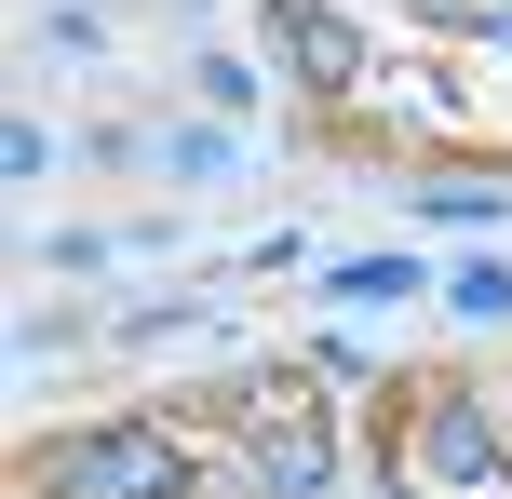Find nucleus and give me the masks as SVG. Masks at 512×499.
<instances>
[{
	"instance_id": "obj_1",
	"label": "nucleus",
	"mask_w": 512,
	"mask_h": 499,
	"mask_svg": "<svg viewBox=\"0 0 512 499\" xmlns=\"http://www.w3.org/2000/svg\"><path fill=\"white\" fill-rule=\"evenodd\" d=\"M189 459H203V432H176V419H95L27 459L14 499H189Z\"/></svg>"
},
{
	"instance_id": "obj_2",
	"label": "nucleus",
	"mask_w": 512,
	"mask_h": 499,
	"mask_svg": "<svg viewBox=\"0 0 512 499\" xmlns=\"http://www.w3.org/2000/svg\"><path fill=\"white\" fill-rule=\"evenodd\" d=\"M391 473H405L418 499H499L512 486V432H499V405L486 392H459V378H418L405 405H391Z\"/></svg>"
},
{
	"instance_id": "obj_3",
	"label": "nucleus",
	"mask_w": 512,
	"mask_h": 499,
	"mask_svg": "<svg viewBox=\"0 0 512 499\" xmlns=\"http://www.w3.org/2000/svg\"><path fill=\"white\" fill-rule=\"evenodd\" d=\"M81 149L122 162V176H149V189H243L256 176L243 122H108V135H81Z\"/></svg>"
},
{
	"instance_id": "obj_4",
	"label": "nucleus",
	"mask_w": 512,
	"mask_h": 499,
	"mask_svg": "<svg viewBox=\"0 0 512 499\" xmlns=\"http://www.w3.org/2000/svg\"><path fill=\"white\" fill-rule=\"evenodd\" d=\"M270 27H283V54H297L310 95H351V81H364V41H351L337 0H270Z\"/></svg>"
},
{
	"instance_id": "obj_5",
	"label": "nucleus",
	"mask_w": 512,
	"mask_h": 499,
	"mask_svg": "<svg viewBox=\"0 0 512 499\" xmlns=\"http://www.w3.org/2000/svg\"><path fill=\"white\" fill-rule=\"evenodd\" d=\"M256 446H270V486H283V499H324V486H337V419H324V405H270Z\"/></svg>"
},
{
	"instance_id": "obj_6",
	"label": "nucleus",
	"mask_w": 512,
	"mask_h": 499,
	"mask_svg": "<svg viewBox=\"0 0 512 499\" xmlns=\"http://www.w3.org/2000/svg\"><path fill=\"white\" fill-rule=\"evenodd\" d=\"M176 338H230V297H122L108 351H176Z\"/></svg>"
},
{
	"instance_id": "obj_7",
	"label": "nucleus",
	"mask_w": 512,
	"mask_h": 499,
	"mask_svg": "<svg viewBox=\"0 0 512 499\" xmlns=\"http://www.w3.org/2000/svg\"><path fill=\"white\" fill-rule=\"evenodd\" d=\"M27 54H41V68H108L122 27H108L95 0H41V14H27Z\"/></svg>"
},
{
	"instance_id": "obj_8",
	"label": "nucleus",
	"mask_w": 512,
	"mask_h": 499,
	"mask_svg": "<svg viewBox=\"0 0 512 499\" xmlns=\"http://www.w3.org/2000/svg\"><path fill=\"white\" fill-rule=\"evenodd\" d=\"M189 95H203L216 122H243V135H256V108H270V68H243L230 41H189Z\"/></svg>"
},
{
	"instance_id": "obj_9",
	"label": "nucleus",
	"mask_w": 512,
	"mask_h": 499,
	"mask_svg": "<svg viewBox=\"0 0 512 499\" xmlns=\"http://www.w3.org/2000/svg\"><path fill=\"white\" fill-rule=\"evenodd\" d=\"M499 216H512V176H432V189H418V230H445V243H486L499 230Z\"/></svg>"
},
{
	"instance_id": "obj_10",
	"label": "nucleus",
	"mask_w": 512,
	"mask_h": 499,
	"mask_svg": "<svg viewBox=\"0 0 512 499\" xmlns=\"http://www.w3.org/2000/svg\"><path fill=\"white\" fill-rule=\"evenodd\" d=\"M418 284H445V270H432V257H337V270H324L337 311H391V297H418Z\"/></svg>"
},
{
	"instance_id": "obj_11",
	"label": "nucleus",
	"mask_w": 512,
	"mask_h": 499,
	"mask_svg": "<svg viewBox=\"0 0 512 499\" xmlns=\"http://www.w3.org/2000/svg\"><path fill=\"white\" fill-rule=\"evenodd\" d=\"M445 311H459V324H512V257H486V243H472V257H445Z\"/></svg>"
},
{
	"instance_id": "obj_12",
	"label": "nucleus",
	"mask_w": 512,
	"mask_h": 499,
	"mask_svg": "<svg viewBox=\"0 0 512 499\" xmlns=\"http://www.w3.org/2000/svg\"><path fill=\"white\" fill-rule=\"evenodd\" d=\"M189 499H283V486H270V446H256V432L203 446V459H189Z\"/></svg>"
},
{
	"instance_id": "obj_13",
	"label": "nucleus",
	"mask_w": 512,
	"mask_h": 499,
	"mask_svg": "<svg viewBox=\"0 0 512 499\" xmlns=\"http://www.w3.org/2000/svg\"><path fill=\"white\" fill-rule=\"evenodd\" d=\"M0 162H14V189H41L54 162H68V135H54V122H14V135H0Z\"/></svg>"
}]
</instances>
